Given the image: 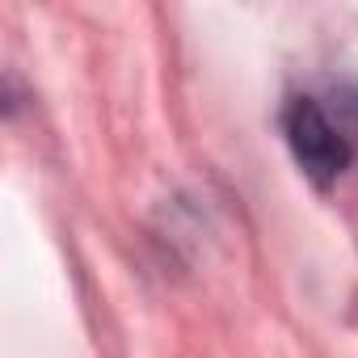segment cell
<instances>
[{"instance_id":"obj_1","label":"cell","mask_w":358,"mask_h":358,"mask_svg":"<svg viewBox=\"0 0 358 358\" xmlns=\"http://www.w3.org/2000/svg\"><path fill=\"white\" fill-rule=\"evenodd\" d=\"M282 135L291 143V156L308 173V182L320 190H329L354 160V143L345 127L316 97H291V106L282 110Z\"/></svg>"}]
</instances>
